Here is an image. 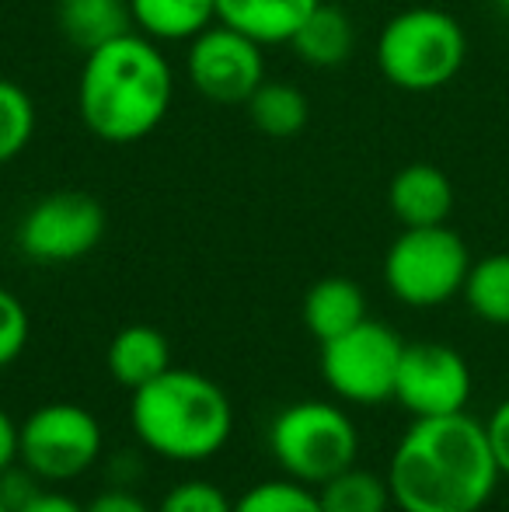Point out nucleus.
<instances>
[{
	"label": "nucleus",
	"instance_id": "c756f323",
	"mask_svg": "<svg viewBox=\"0 0 509 512\" xmlns=\"http://www.w3.org/2000/svg\"><path fill=\"white\" fill-rule=\"evenodd\" d=\"M0 512H14L11 506H7V502H4V495H0Z\"/></svg>",
	"mask_w": 509,
	"mask_h": 512
},
{
	"label": "nucleus",
	"instance_id": "dca6fc26",
	"mask_svg": "<svg viewBox=\"0 0 509 512\" xmlns=\"http://www.w3.org/2000/svg\"><path fill=\"white\" fill-rule=\"evenodd\" d=\"M56 21H60L63 39L84 53H95L105 42L136 32L129 0H60Z\"/></svg>",
	"mask_w": 509,
	"mask_h": 512
},
{
	"label": "nucleus",
	"instance_id": "6ab92c4d",
	"mask_svg": "<svg viewBox=\"0 0 509 512\" xmlns=\"http://www.w3.org/2000/svg\"><path fill=\"white\" fill-rule=\"evenodd\" d=\"M321 512H387L391 509V485L363 467H346L342 474L328 478L314 488Z\"/></svg>",
	"mask_w": 509,
	"mask_h": 512
},
{
	"label": "nucleus",
	"instance_id": "f8f14e48",
	"mask_svg": "<svg viewBox=\"0 0 509 512\" xmlns=\"http://www.w3.org/2000/svg\"><path fill=\"white\" fill-rule=\"evenodd\" d=\"M387 203L401 227H436L454 209V185L436 164H408L391 178Z\"/></svg>",
	"mask_w": 509,
	"mask_h": 512
},
{
	"label": "nucleus",
	"instance_id": "20e7f679",
	"mask_svg": "<svg viewBox=\"0 0 509 512\" xmlns=\"http://www.w3.org/2000/svg\"><path fill=\"white\" fill-rule=\"evenodd\" d=\"M468 56V39L457 18L436 7L394 14L377 39V67L401 91H436L457 77Z\"/></svg>",
	"mask_w": 509,
	"mask_h": 512
},
{
	"label": "nucleus",
	"instance_id": "f03ea898",
	"mask_svg": "<svg viewBox=\"0 0 509 512\" xmlns=\"http://www.w3.org/2000/svg\"><path fill=\"white\" fill-rule=\"evenodd\" d=\"M175 77L154 39L126 32L88 53L77 84L81 119L98 140L136 143L164 122Z\"/></svg>",
	"mask_w": 509,
	"mask_h": 512
},
{
	"label": "nucleus",
	"instance_id": "4468645a",
	"mask_svg": "<svg viewBox=\"0 0 509 512\" xmlns=\"http://www.w3.org/2000/svg\"><path fill=\"white\" fill-rule=\"evenodd\" d=\"M105 363H109V373L116 377V384H123L126 391H136V387L150 384V380L168 370L171 345L164 338V331L150 328V324H126L109 342Z\"/></svg>",
	"mask_w": 509,
	"mask_h": 512
},
{
	"label": "nucleus",
	"instance_id": "b1692460",
	"mask_svg": "<svg viewBox=\"0 0 509 512\" xmlns=\"http://www.w3.org/2000/svg\"><path fill=\"white\" fill-rule=\"evenodd\" d=\"M157 512H234V502L224 495V488L213 485V481L192 478L175 485L161 499Z\"/></svg>",
	"mask_w": 509,
	"mask_h": 512
},
{
	"label": "nucleus",
	"instance_id": "5701e85b",
	"mask_svg": "<svg viewBox=\"0 0 509 512\" xmlns=\"http://www.w3.org/2000/svg\"><path fill=\"white\" fill-rule=\"evenodd\" d=\"M35 133V105L14 81L0 77V164L14 161L32 143Z\"/></svg>",
	"mask_w": 509,
	"mask_h": 512
},
{
	"label": "nucleus",
	"instance_id": "4be33fe9",
	"mask_svg": "<svg viewBox=\"0 0 509 512\" xmlns=\"http://www.w3.org/2000/svg\"><path fill=\"white\" fill-rule=\"evenodd\" d=\"M234 512H321V502L318 492L311 485H304V481L272 478L248 488L234 502Z\"/></svg>",
	"mask_w": 509,
	"mask_h": 512
},
{
	"label": "nucleus",
	"instance_id": "aec40b11",
	"mask_svg": "<svg viewBox=\"0 0 509 512\" xmlns=\"http://www.w3.org/2000/svg\"><path fill=\"white\" fill-rule=\"evenodd\" d=\"M245 105L255 126L262 129L265 136H276V140H286V136L300 133V129L307 126V112H311L307 98L286 81H262Z\"/></svg>",
	"mask_w": 509,
	"mask_h": 512
},
{
	"label": "nucleus",
	"instance_id": "0eeeda50",
	"mask_svg": "<svg viewBox=\"0 0 509 512\" xmlns=\"http://www.w3.org/2000/svg\"><path fill=\"white\" fill-rule=\"evenodd\" d=\"M102 425L88 408L53 401L18 425V464L39 481H74L102 457Z\"/></svg>",
	"mask_w": 509,
	"mask_h": 512
},
{
	"label": "nucleus",
	"instance_id": "f257e3e1",
	"mask_svg": "<svg viewBox=\"0 0 509 512\" xmlns=\"http://www.w3.org/2000/svg\"><path fill=\"white\" fill-rule=\"evenodd\" d=\"M496 481L489 432L464 411L415 418L387 467L391 499L401 512H478Z\"/></svg>",
	"mask_w": 509,
	"mask_h": 512
},
{
	"label": "nucleus",
	"instance_id": "7c9ffc66",
	"mask_svg": "<svg viewBox=\"0 0 509 512\" xmlns=\"http://www.w3.org/2000/svg\"><path fill=\"white\" fill-rule=\"evenodd\" d=\"M496 4H499V7H503V11L509 14V0H496Z\"/></svg>",
	"mask_w": 509,
	"mask_h": 512
},
{
	"label": "nucleus",
	"instance_id": "9d476101",
	"mask_svg": "<svg viewBox=\"0 0 509 512\" xmlns=\"http://www.w3.org/2000/svg\"><path fill=\"white\" fill-rule=\"evenodd\" d=\"M185 70H189L192 88L220 105L248 102L265 81L262 46L220 21H213L189 42Z\"/></svg>",
	"mask_w": 509,
	"mask_h": 512
},
{
	"label": "nucleus",
	"instance_id": "393cba45",
	"mask_svg": "<svg viewBox=\"0 0 509 512\" xmlns=\"http://www.w3.org/2000/svg\"><path fill=\"white\" fill-rule=\"evenodd\" d=\"M28 335H32V321H28L25 304L7 286H0V370L18 363Z\"/></svg>",
	"mask_w": 509,
	"mask_h": 512
},
{
	"label": "nucleus",
	"instance_id": "cd10ccee",
	"mask_svg": "<svg viewBox=\"0 0 509 512\" xmlns=\"http://www.w3.org/2000/svg\"><path fill=\"white\" fill-rule=\"evenodd\" d=\"M18 464V422L0 408V474Z\"/></svg>",
	"mask_w": 509,
	"mask_h": 512
},
{
	"label": "nucleus",
	"instance_id": "ddd939ff",
	"mask_svg": "<svg viewBox=\"0 0 509 512\" xmlns=\"http://www.w3.org/2000/svg\"><path fill=\"white\" fill-rule=\"evenodd\" d=\"M318 4L321 0H217V21L255 39L258 46H290L297 28Z\"/></svg>",
	"mask_w": 509,
	"mask_h": 512
},
{
	"label": "nucleus",
	"instance_id": "9b49d317",
	"mask_svg": "<svg viewBox=\"0 0 509 512\" xmlns=\"http://www.w3.org/2000/svg\"><path fill=\"white\" fill-rule=\"evenodd\" d=\"M471 370L457 349L443 342L405 345L394 380V401L412 418L457 415L468 408Z\"/></svg>",
	"mask_w": 509,
	"mask_h": 512
},
{
	"label": "nucleus",
	"instance_id": "a878e982",
	"mask_svg": "<svg viewBox=\"0 0 509 512\" xmlns=\"http://www.w3.org/2000/svg\"><path fill=\"white\" fill-rule=\"evenodd\" d=\"M485 432H489V443H492V453H496L499 474H506L509 478V398L492 411Z\"/></svg>",
	"mask_w": 509,
	"mask_h": 512
},
{
	"label": "nucleus",
	"instance_id": "a211bd4d",
	"mask_svg": "<svg viewBox=\"0 0 509 512\" xmlns=\"http://www.w3.org/2000/svg\"><path fill=\"white\" fill-rule=\"evenodd\" d=\"M133 28L154 42H192L217 21V0H129Z\"/></svg>",
	"mask_w": 509,
	"mask_h": 512
},
{
	"label": "nucleus",
	"instance_id": "bb28decb",
	"mask_svg": "<svg viewBox=\"0 0 509 512\" xmlns=\"http://www.w3.org/2000/svg\"><path fill=\"white\" fill-rule=\"evenodd\" d=\"M14 512H84V506L63 492H42L39 488V492L28 495V499L21 502Z\"/></svg>",
	"mask_w": 509,
	"mask_h": 512
},
{
	"label": "nucleus",
	"instance_id": "2eb2a0df",
	"mask_svg": "<svg viewBox=\"0 0 509 512\" xmlns=\"http://www.w3.org/2000/svg\"><path fill=\"white\" fill-rule=\"evenodd\" d=\"M367 321V297L363 290L346 276H328L307 290L304 297V324L318 342H332V338L346 335Z\"/></svg>",
	"mask_w": 509,
	"mask_h": 512
},
{
	"label": "nucleus",
	"instance_id": "39448f33",
	"mask_svg": "<svg viewBox=\"0 0 509 512\" xmlns=\"http://www.w3.org/2000/svg\"><path fill=\"white\" fill-rule=\"evenodd\" d=\"M269 450L286 478L318 488L356 464L360 432L332 401H293L272 418Z\"/></svg>",
	"mask_w": 509,
	"mask_h": 512
},
{
	"label": "nucleus",
	"instance_id": "1a4fd4ad",
	"mask_svg": "<svg viewBox=\"0 0 509 512\" xmlns=\"http://www.w3.org/2000/svg\"><path fill=\"white\" fill-rule=\"evenodd\" d=\"M105 237V209L88 192L42 196L18 223V248L42 265H63L91 255Z\"/></svg>",
	"mask_w": 509,
	"mask_h": 512
},
{
	"label": "nucleus",
	"instance_id": "423d86ee",
	"mask_svg": "<svg viewBox=\"0 0 509 512\" xmlns=\"http://www.w3.org/2000/svg\"><path fill=\"white\" fill-rule=\"evenodd\" d=\"M471 255L447 227H405L387 248L384 283L408 307H440L464 290Z\"/></svg>",
	"mask_w": 509,
	"mask_h": 512
},
{
	"label": "nucleus",
	"instance_id": "f3484780",
	"mask_svg": "<svg viewBox=\"0 0 509 512\" xmlns=\"http://www.w3.org/2000/svg\"><path fill=\"white\" fill-rule=\"evenodd\" d=\"M290 46L297 49V56L307 63V67H318V70L342 67L356 46V28L342 7L321 0V4L304 18V25L297 28Z\"/></svg>",
	"mask_w": 509,
	"mask_h": 512
},
{
	"label": "nucleus",
	"instance_id": "c85d7f7f",
	"mask_svg": "<svg viewBox=\"0 0 509 512\" xmlns=\"http://www.w3.org/2000/svg\"><path fill=\"white\" fill-rule=\"evenodd\" d=\"M84 512H150V509L129 492H102L91 506H84Z\"/></svg>",
	"mask_w": 509,
	"mask_h": 512
},
{
	"label": "nucleus",
	"instance_id": "412c9836",
	"mask_svg": "<svg viewBox=\"0 0 509 512\" xmlns=\"http://www.w3.org/2000/svg\"><path fill=\"white\" fill-rule=\"evenodd\" d=\"M461 293L482 321L509 324V255H489L471 265Z\"/></svg>",
	"mask_w": 509,
	"mask_h": 512
},
{
	"label": "nucleus",
	"instance_id": "7ed1b4c3",
	"mask_svg": "<svg viewBox=\"0 0 509 512\" xmlns=\"http://www.w3.org/2000/svg\"><path fill=\"white\" fill-rule=\"evenodd\" d=\"M129 425L150 453L196 464L227 446L234 432V408L217 380L168 366L161 377L133 391Z\"/></svg>",
	"mask_w": 509,
	"mask_h": 512
},
{
	"label": "nucleus",
	"instance_id": "6e6552de",
	"mask_svg": "<svg viewBox=\"0 0 509 512\" xmlns=\"http://www.w3.org/2000/svg\"><path fill=\"white\" fill-rule=\"evenodd\" d=\"M405 342L381 321H360L346 335L321 342V377L349 405H381L394 398Z\"/></svg>",
	"mask_w": 509,
	"mask_h": 512
}]
</instances>
